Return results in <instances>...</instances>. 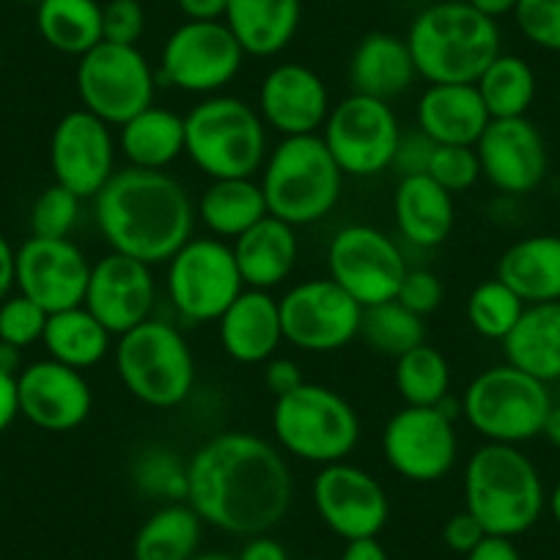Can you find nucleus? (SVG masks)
I'll use <instances>...</instances> for the list:
<instances>
[{
    "instance_id": "7ed1b4c3",
    "label": "nucleus",
    "mask_w": 560,
    "mask_h": 560,
    "mask_svg": "<svg viewBox=\"0 0 560 560\" xmlns=\"http://www.w3.org/2000/svg\"><path fill=\"white\" fill-rule=\"evenodd\" d=\"M418 78L432 83H478L483 69L500 56L498 20L472 9L467 0H440L412 20L407 31Z\"/></svg>"
},
{
    "instance_id": "2f4dec72",
    "label": "nucleus",
    "mask_w": 560,
    "mask_h": 560,
    "mask_svg": "<svg viewBox=\"0 0 560 560\" xmlns=\"http://www.w3.org/2000/svg\"><path fill=\"white\" fill-rule=\"evenodd\" d=\"M185 116L149 105L118 127V149L132 168L165 171L185 154Z\"/></svg>"
},
{
    "instance_id": "e433bc0d",
    "label": "nucleus",
    "mask_w": 560,
    "mask_h": 560,
    "mask_svg": "<svg viewBox=\"0 0 560 560\" xmlns=\"http://www.w3.org/2000/svg\"><path fill=\"white\" fill-rule=\"evenodd\" d=\"M492 118H522L536 100V72L520 56L500 52L476 83Z\"/></svg>"
},
{
    "instance_id": "e2e57ef3",
    "label": "nucleus",
    "mask_w": 560,
    "mask_h": 560,
    "mask_svg": "<svg viewBox=\"0 0 560 560\" xmlns=\"http://www.w3.org/2000/svg\"><path fill=\"white\" fill-rule=\"evenodd\" d=\"M549 511H552V516H555V522H558L560 525V481L555 483V489H552V494H549Z\"/></svg>"
},
{
    "instance_id": "4be33fe9",
    "label": "nucleus",
    "mask_w": 560,
    "mask_h": 560,
    "mask_svg": "<svg viewBox=\"0 0 560 560\" xmlns=\"http://www.w3.org/2000/svg\"><path fill=\"white\" fill-rule=\"evenodd\" d=\"M20 415L42 432H72L89 420L94 393L83 371L58 360H36L18 374Z\"/></svg>"
},
{
    "instance_id": "f257e3e1",
    "label": "nucleus",
    "mask_w": 560,
    "mask_h": 560,
    "mask_svg": "<svg viewBox=\"0 0 560 560\" xmlns=\"http://www.w3.org/2000/svg\"><path fill=\"white\" fill-rule=\"evenodd\" d=\"M287 459L264 438L223 432L187 462V505L201 522L231 536H264L292 509Z\"/></svg>"
},
{
    "instance_id": "6e6552de",
    "label": "nucleus",
    "mask_w": 560,
    "mask_h": 560,
    "mask_svg": "<svg viewBox=\"0 0 560 560\" xmlns=\"http://www.w3.org/2000/svg\"><path fill=\"white\" fill-rule=\"evenodd\" d=\"M113 360L129 396L147 407H179L196 385V358L171 322L147 319L118 336Z\"/></svg>"
},
{
    "instance_id": "0e129e2a",
    "label": "nucleus",
    "mask_w": 560,
    "mask_h": 560,
    "mask_svg": "<svg viewBox=\"0 0 560 560\" xmlns=\"http://www.w3.org/2000/svg\"><path fill=\"white\" fill-rule=\"evenodd\" d=\"M190 560H236L234 555H225V552H201V555H192Z\"/></svg>"
},
{
    "instance_id": "f704fd0d",
    "label": "nucleus",
    "mask_w": 560,
    "mask_h": 560,
    "mask_svg": "<svg viewBox=\"0 0 560 560\" xmlns=\"http://www.w3.org/2000/svg\"><path fill=\"white\" fill-rule=\"evenodd\" d=\"M36 28L52 50L85 56L102 42L100 0H42L36 3Z\"/></svg>"
},
{
    "instance_id": "a19ab883",
    "label": "nucleus",
    "mask_w": 560,
    "mask_h": 560,
    "mask_svg": "<svg viewBox=\"0 0 560 560\" xmlns=\"http://www.w3.org/2000/svg\"><path fill=\"white\" fill-rule=\"evenodd\" d=\"M132 481L143 494L182 503L187 500V462L165 448H152L138 459Z\"/></svg>"
},
{
    "instance_id": "423d86ee",
    "label": "nucleus",
    "mask_w": 560,
    "mask_h": 560,
    "mask_svg": "<svg viewBox=\"0 0 560 560\" xmlns=\"http://www.w3.org/2000/svg\"><path fill=\"white\" fill-rule=\"evenodd\" d=\"M185 154L209 179H253L267 160V124L236 96H207L185 116Z\"/></svg>"
},
{
    "instance_id": "412c9836",
    "label": "nucleus",
    "mask_w": 560,
    "mask_h": 560,
    "mask_svg": "<svg viewBox=\"0 0 560 560\" xmlns=\"http://www.w3.org/2000/svg\"><path fill=\"white\" fill-rule=\"evenodd\" d=\"M481 176L505 196H527L549 168L547 143L536 124L522 118H492L476 143Z\"/></svg>"
},
{
    "instance_id": "ddd939ff",
    "label": "nucleus",
    "mask_w": 560,
    "mask_h": 560,
    "mask_svg": "<svg viewBox=\"0 0 560 560\" xmlns=\"http://www.w3.org/2000/svg\"><path fill=\"white\" fill-rule=\"evenodd\" d=\"M245 50L223 20L190 23L174 31L160 50L158 83L185 94L214 96L236 80Z\"/></svg>"
},
{
    "instance_id": "dca6fc26",
    "label": "nucleus",
    "mask_w": 560,
    "mask_h": 560,
    "mask_svg": "<svg viewBox=\"0 0 560 560\" xmlns=\"http://www.w3.org/2000/svg\"><path fill=\"white\" fill-rule=\"evenodd\" d=\"M382 456L396 476L412 483H434L448 476L459 456L454 420L438 407L404 404L385 423Z\"/></svg>"
},
{
    "instance_id": "338daca9",
    "label": "nucleus",
    "mask_w": 560,
    "mask_h": 560,
    "mask_svg": "<svg viewBox=\"0 0 560 560\" xmlns=\"http://www.w3.org/2000/svg\"><path fill=\"white\" fill-rule=\"evenodd\" d=\"M25 3H42V0H25Z\"/></svg>"
},
{
    "instance_id": "20e7f679",
    "label": "nucleus",
    "mask_w": 560,
    "mask_h": 560,
    "mask_svg": "<svg viewBox=\"0 0 560 560\" xmlns=\"http://www.w3.org/2000/svg\"><path fill=\"white\" fill-rule=\"evenodd\" d=\"M547 505V492L530 456L516 445L487 443L465 465V509L487 536L516 538L530 530Z\"/></svg>"
},
{
    "instance_id": "f8f14e48",
    "label": "nucleus",
    "mask_w": 560,
    "mask_h": 560,
    "mask_svg": "<svg viewBox=\"0 0 560 560\" xmlns=\"http://www.w3.org/2000/svg\"><path fill=\"white\" fill-rule=\"evenodd\" d=\"M322 140L343 176L369 179L385 174L396 158L401 127L390 102L374 96L349 94L330 107Z\"/></svg>"
},
{
    "instance_id": "680f3d73",
    "label": "nucleus",
    "mask_w": 560,
    "mask_h": 560,
    "mask_svg": "<svg viewBox=\"0 0 560 560\" xmlns=\"http://www.w3.org/2000/svg\"><path fill=\"white\" fill-rule=\"evenodd\" d=\"M541 438H547V443L560 451V404H552V407H549L547 420H544Z\"/></svg>"
},
{
    "instance_id": "9b49d317",
    "label": "nucleus",
    "mask_w": 560,
    "mask_h": 560,
    "mask_svg": "<svg viewBox=\"0 0 560 560\" xmlns=\"http://www.w3.org/2000/svg\"><path fill=\"white\" fill-rule=\"evenodd\" d=\"M158 69L138 47L100 42L94 50L80 56L78 94L89 113L110 127H121L154 105Z\"/></svg>"
},
{
    "instance_id": "864d4df0",
    "label": "nucleus",
    "mask_w": 560,
    "mask_h": 560,
    "mask_svg": "<svg viewBox=\"0 0 560 560\" xmlns=\"http://www.w3.org/2000/svg\"><path fill=\"white\" fill-rule=\"evenodd\" d=\"M20 415V398H18V376L0 371V434L12 427Z\"/></svg>"
},
{
    "instance_id": "4d7b16f0",
    "label": "nucleus",
    "mask_w": 560,
    "mask_h": 560,
    "mask_svg": "<svg viewBox=\"0 0 560 560\" xmlns=\"http://www.w3.org/2000/svg\"><path fill=\"white\" fill-rule=\"evenodd\" d=\"M14 287H18V250L0 234V303L12 294Z\"/></svg>"
},
{
    "instance_id": "b1692460",
    "label": "nucleus",
    "mask_w": 560,
    "mask_h": 560,
    "mask_svg": "<svg viewBox=\"0 0 560 560\" xmlns=\"http://www.w3.org/2000/svg\"><path fill=\"white\" fill-rule=\"evenodd\" d=\"M218 336L234 363H267L283 343L278 300L261 289H245L218 319Z\"/></svg>"
},
{
    "instance_id": "6e6d98bb",
    "label": "nucleus",
    "mask_w": 560,
    "mask_h": 560,
    "mask_svg": "<svg viewBox=\"0 0 560 560\" xmlns=\"http://www.w3.org/2000/svg\"><path fill=\"white\" fill-rule=\"evenodd\" d=\"M236 560H289V552L283 544L275 541V538H269L264 533V536L247 538V544L236 555Z\"/></svg>"
},
{
    "instance_id": "8fccbe9b",
    "label": "nucleus",
    "mask_w": 560,
    "mask_h": 560,
    "mask_svg": "<svg viewBox=\"0 0 560 560\" xmlns=\"http://www.w3.org/2000/svg\"><path fill=\"white\" fill-rule=\"evenodd\" d=\"M483 538H487V530L478 525V520L467 509L451 516L443 527V541L451 552L470 555L472 549L483 541Z\"/></svg>"
},
{
    "instance_id": "ea45409f",
    "label": "nucleus",
    "mask_w": 560,
    "mask_h": 560,
    "mask_svg": "<svg viewBox=\"0 0 560 560\" xmlns=\"http://www.w3.org/2000/svg\"><path fill=\"white\" fill-rule=\"evenodd\" d=\"M525 303L500 278L483 280L467 298V325L489 341H505L520 322Z\"/></svg>"
},
{
    "instance_id": "72a5a7b5",
    "label": "nucleus",
    "mask_w": 560,
    "mask_h": 560,
    "mask_svg": "<svg viewBox=\"0 0 560 560\" xmlns=\"http://www.w3.org/2000/svg\"><path fill=\"white\" fill-rule=\"evenodd\" d=\"M47 354L69 369H94L110 352V332L91 314L85 305L58 311L47 316L45 336H42Z\"/></svg>"
},
{
    "instance_id": "de8ad7c7",
    "label": "nucleus",
    "mask_w": 560,
    "mask_h": 560,
    "mask_svg": "<svg viewBox=\"0 0 560 560\" xmlns=\"http://www.w3.org/2000/svg\"><path fill=\"white\" fill-rule=\"evenodd\" d=\"M443 298H445L443 280H440L434 272H429V269H407V275H404L401 287H398V294H396L398 303L418 316L434 314V311L443 305Z\"/></svg>"
},
{
    "instance_id": "774afa93",
    "label": "nucleus",
    "mask_w": 560,
    "mask_h": 560,
    "mask_svg": "<svg viewBox=\"0 0 560 560\" xmlns=\"http://www.w3.org/2000/svg\"><path fill=\"white\" fill-rule=\"evenodd\" d=\"M303 560H322V558H303Z\"/></svg>"
},
{
    "instance_id": "7c9ffc66",
    "label": "nucleus",
    "mask_w": 560,
    "mask_h": 560,
    "mask_svg": "<svg viewBox=\"0 0 560 560\" xmlns=\"http://www.w3.org/2000/svg\"><path fill=\"white\" fill-rule=\"evenodd\" d=\"M505 363L538 382L560 380V303L525 305L520 322L503 341Z\"/></svg>"
},
{
    "instance_id": "c03bdc74",
    "label": "nucleus",
    "mask_w": 560,
    "mask_h": 560,
    "mask_svg": "<svg viewBox=\"0 0 560 560\" xmlns=\"http://www.w3.org/2000/svg\"><path fill=\"white\" fill-rule=\"evenodd\" d=\"M427 176H432L451 196L470 190L481 179L476 147H434Z\"/></svg>"
},
{
    "instance_id": "69168bd1",
    "label": "nucleus",
    "mask_w": 560,
    "mask_h": 560,
    "mask_svg": "<svg viewBox=\"0 0 560 560\" xmlns=\"http://www.w3.org/2000/svg\"><path fill=\"white\" fill-rule=\"evenodd\" d=\"M325 3H343V0H325Z\"/></svg>"
},
{
    "instance_id": "473e14b6",
    "label": "nucleus",
    "mask_w": 560,
    "mask_h": 560,
    "mask_svg": "<svg viewBox=\"0 0 560 560\" xmlns=\"http://www.w3.org/2000/svg\"><path fill=\"white\" fill-rule=\"evenodd\" d=\"M269 214L256 179H212L196 203V218L218 240H236Z\"/></svg>"
},
{
    "instance_id": "f03ea898",
    "label": "nucleus",
    "mask_w": 560,
    "mask_h": 560,
    "mask_svg": "<svg viewBox=\"0 0 560 560\" xmlns=\"http://www.w3.org/2000/svg\"><path fill=\"white\" fill-rule=\"evenodd\" d=\"M94 218L113 253L149 264H168L192 240L196 203L165 171L124 168L94 196Z\"/></svg>"
},
{
    "instance_id": "c85d7f7f",
    "label": "nucleus",
    "mask_w": 560,
    "mask_h": 560,
    "mask_svg": "<svg viewBox=\"0 0 560 560\" xmlns=\"http://www.w3.org/2000/svg\"><path fill=\"white\" fill-rule=\"evenodd\" d=\"M396 229L409 245L438 247L451 236L456 223L454 196L432 176H404L393 196Z\"/></svg>"
},
{
    "instance_id": "a878e982",
    "label": "nucleus",
    "mask_w": 560,
    "mask_h": 560,
    "mask_svg": "<svg viewBox=\"0 0 560 560\" xmlns=\"http://www.w3.org/2000/svg\"><path fill=\"white\" fill-rule=\"evenodd\" d=\"M415 78H418V69H415L407 39L396 34H385V31L365 34L349 58L352 94L390 102L407 94Z\"/></svg>"
},
{
    "instance_id": "c9c22d12",
    "label": "nucleus",
    "mask_w": 560,
    "mask_h": 560,
    "mask_svg": "<svg viewBox=\"0 0 560 560\" xmlns=\"http://www.w3.org/2000/svg\"><path fill=\"white\" fill-rule=\"evenodd\" d=\"M201 516L187 503L154 511L135 536V560H190L201 544Z\"/></svg>"
},
{
    "instance_id": "052dcab7",
    "label": "nucleus",
    "mask_w": 560,
    "mask_h": 560,
    "mask_svg": "<svg viewBox=\"0 0 560 560\" xmlns=\"http://www.w3.org/2000/svg\"><path fill=\"white\" fill-rule=\"evenodd\" d=\"M0 371L18 376L23 371V349L12 347V343L0 341Z\"/></svg>"
},
{
    "instance_id": "bb28decb",
    "label": "nucleus",
    "mask_w": 560,
    "mask_h": 560,
    "mask_svg": "<svg viewBox=\"0 0 560 560\" xmlns=\"http://www.w3.org/2000/svg\"><path fill=\"white\" fill-rule=\"evenodd\" d=\"M231 250H234L245 289L269 292L292 275L300 256V240L294 234V225L267 214L253 229L236 236Z\"/></svg>"
},
{
    "instance_id": "c756f323",
    "label": "nucleus",
    "mask_w": 560,
    "mask_h": 560,
    "mask_svg": "<svg viewBox=\"0 0 560 560\" xmlns=\"http://www.w3.org/2000/svg\"><path fill=\"white\" fill-rule=\"evenodd\" d=\"M498 278L525 305L560 303V236L536 234L514 242L500 256Z\"/></svg>"
},
{
    "instance_id": "cd10ccee",
    "label": "nucleus",
    "mask_w": 560,
    "mask_h": 560,
    "mask_svg": "<svg viewBox=\"0 0 560 560\" xmlns=\"http://www.w3.org/2000/svg\"><path fill=\"white\" fill-rule=\"evenodd\" d=\"M223 23L245 56L272 58L287 50L303 23V0H229Z\"/></svg>"
},
{
    "instance_id": "09e8293b",
    "label": "nucleus",
    "mask_w": 560,
    "mask_h": 560,
    "mask_svg": "<svg viewBox=\"0 0 560 560\" xmlns=\"http://www.w3.org/2000/svg\"><path fill=\"white\" fill-rule=\"evenodd\" d=\"M434 140H429L427 135L420 132H412V135H404L401 132V140H398V149H396V158H393V165L390 168H396L398 174L404 176H420L427 174L429 171V160H432L434 154Z\"/></svg>"
},
{
    "instance_id": "bf43d9fd",
    "label": "nucleus",
    "mask_w": 560,
    "mask_h": 560,
    "mask_svg": "<svg viewBox=\"0 0 560 560\" xmlns=\"http://www.w3.org/2000/svg\"><path fill=\"white\" fill-rule=\"evenodd\" d=\"M467 3L492 20L505 18V14H514L516 7H520V0H467Z\"/></svg>"
},
{
    "instance_id": "393cba45",
    "label": "nucleus",
    "mask_w": 560,
    "mask_h": 560,
    "mask_svg": "<svg viewBox=\"0 0 560 560\" xmlns=\"http://www.w3.org/2000/svg\"><path fill=\"white\" fill-rule=\"evenodd\" d=\"M415 116L420 132L438 147H476L492 121L472 83H432L420 94Z\"/></svg>"
},
{
    "instance_id": "603ef678",
    "label": "nucleus",
    "mask_w": 560,
    "mask_h": 560,
    "mask_svg": "<svg viewBox=\"0 0 560 560\" xmlns=\"http://www.w3.org/2000/svg\"><path fill=\"white\" fill-rule=\"evenodd\" d=\"M176 7L190 23H218L225 18L229 0H176Z\"/></svg>"
},
{
    "instance_id": "4468645a",
    "label": "nucleus",
    "mask_w": 560,
    "mask_h": 560,
    "mask_svg": "<svg viewBox=\"0 0 560 560\" xmlns=\"http://www.w3.org/2000/svg\"><path fill=\"white\" fill-rule=\"evenodd\" d=\"M327 269L330 280H336L360 308H371L396 300L409 267L385 231L354 223L330 240Z\"/></svg>"
},
{
    "instance_id": "a211bd4d",
    "label": "nucleus",
    "mask_w": 560,
    "mask_h": 560,
    "mask_svg": "<svg viewBox=\"0 0 560 560\" xmlns=\"http://www.w3.org/2000/svg\"><path fill=\"white\" fill-rule=\"evenodd\" d=\"M52 179L78 198H94L116 174V138L110 124L85 107L69 110L50 138Z\"/></svg>"
},
{
    "instance_id": "0eeeda50",
    "label": "nucleus",
    "mask_w": 560,
    "mask_h": 560,
    "mask_svg": "<svg viewBox=\"0 0 560 560\" xmlns=\"http://www.w3.org/2000/svg\"><path fill=\"white\" fill-rule=\"evenodd\" d=\"M272 434L280 451L308 465H336L358 448L360 418L338 390L303 382L289 396L275 398Z\"/></svg>"
},
{
    "instance_id": "6ab92c4d",
    "label": "nucleus",
    "mask_w": 560,
    "mask_h": 560,
    "mask_svg": "<svg viewBox=\"0 0 560 560\" xmlns=\"http://www.w3.org/2000/svg\"><path fill=\"white\" fill-rule=\"evenodd\" d=\"M91 264L72 240L31 236L18 250V292L47 314L78 308L89 289Z\"/></svg>"
},
{
    "instance_id": "a18cd8bd",
    "label": "nucleus",
    "mask_w": 560,
    "mask_h": 560,
    "mask_svg": "<svg viewBox=\"0 0 560 560\" xmlns=\"http://www.w3.org/2000/svg\"><path fill=\"white\" fill-rule=\"evenodd\" d=\"M514 20L530 45L560 52V0H520Z\"/></svg>"
},
{
    "instance_id": "5fc2aeb1",
    "label": "nucleus",
    "mask_w": 560,
    "mask_h": 560,
    "mask_svg": "<svg viewBox=\"0 0 560 560\" xmlns=\"http://www.w3.org/2000/svg\"><path fill=\"white\" fill-rule=\"evenodd\" d=\"M467 560H522L520 549L514 547V538L503 536H487L470 555H465Z\"/></svg>"
},
{
    "instance_id": "2eb2a0df",
    "label": "nucleus",
    "mask_w": 560,
    "mask_h": 560,
    "mask_svg": "<svg viewBox=\"0 0 560 560\" xmlns=\"http://www.w3.org/2000/svg\"><path fill=\"white\" fill-rule=\"evenodd\" d=\"M283 341L311 354L338 352L360 336L363 308L330 278H311L278 300Z\"/></svg>"
},
{
    "instance_id": "5701e85b",
    "label": "nucleus",
    "mask_w": 560,
    "mask_h": 560,
    "mask_svg": "<svg viewBox=\"0 0 560 560\" xmlns=\"http://www.w3.org/2000/svg\"><path fill=\"white\" fill-rule=\"evenodd\" d=\"M330 107L325 80L303 63H278L264 74L258 89V116L283 138L319 135Z\"/></svg>"
},
{
    "instance_id": "1a4fd4ad",
    "label": "nucleus",
    "mask_w": 560,
    "mask_h": 560,
    "mask_svg": "<svg viewBox=\"0 0 560 560\" xmlns=\"http://www.w3.org/2000/svg\"><path fill=\"white\" fill-rule=\"evenodd\" d=\"M552 396L536 376L514 365L481 371L462 396V415L487 443L520 445L541 438Z\"/></svg>"
},
{
    "instance_id": "37998d69",
    "label": "nucleus",
    "mask_w": 560,
    "mask_h": 560,
    "mask_svg": "<svg viewBox=\"0 0 560 560\" xmlns=\"http://www.w3.org/2000/svg\"><path fill=\"white\" fill-rule=\"evenodd\" d=\"M47 311L28 300L25 294H9L0 303V341L12 343V347H34L42 341L47 327Z\"/></svg>"
},
{
    "instance_id": "49530a36",
    "label": "nucleus",
    "mask_w": 560,
    "mask_h": 560,
    "mask_svg": "<svg viewBox=\"0 0 560 560\" xmlns=\"http://www.w3.org/2000/svg\"><path fill=\"white\" fill-rule=\"evenodd\" d=\"M147 31V9L140 0H107L102 7V42L138 47Z\"/></svg>"
},
{
    "instance_id": "58836bf2",
    "label": "nucleus",
    "mask_w": 560,
    "mask_h": 560,
    "mask_svg": "<svg viewBox=\"0 0 560 560\" xmlns=\"http://www.w3.org/2000/svg\"><path fill=\"white\" fill-rule=\"evenodd\" d=\"M360 336L374 352L401 358L409 349L427 343V327H423V316L404 308L398 300H390V303L363 308Z\"/></svg>"
},
{
    "instance_id": "39448f33",
    "label": "nucleus",
    "mask_w": 560,
    "mask_h": 560,
    "mask_svg": "<svg viewBox=\"0 0 560 560\" xmlns=\"http://www.w3.org/2000/svg\"><path fill=\"white\" fill-rule=\"evenodd\" d=\"M261 190L272 218L289 225H314L336 209L343 187V171L332 160L322 135L283 138L267 154Z\"/></svg>"
},
{
    "instance_id": "3c124183",
    "label": "nucleus",
    "mask_w": 560,
    "mask_h": 560,
    "mask_svg": "<svg viewBox=\"0 0 560 560\" xmlns=\"http://www.w3.org/2000/svg\"><path fill=\"white\" fill-rule=\"evenodd\" d=\"M303 382H305L303 371H300V365L294 363L292 358H278V354H275L272 360H267V369H264V385H267V390L272 393L275 398L289 396V393L298 390Z\"/></svg>"
},
{
    "instance_id": "aec40b11",
    "label": "nucleus",
    "mask_w": 560,
    "mask_h": 560,
    "mask_svg": "<svg viewBox=\"0 0 560 560\" xmlns=\"http://www.w3.org/2000/svg\"><path fill=\"white\" fill-rule=\"evenodd\" d=\"M154 303H158V283L149 264L113 250L91 264L83 305L110 336H124L132 327L152 319Z\"/></svg>"
},
{
    "instance_id": "13d9d810",
    "label": "nucleus",
    "mask_w": 560,
    "mask_h": 560,
    "mask_svg": "<svg viewBox=\"0 0 560 560\" xmlns=\"http://www.w3.org/2000/svg\"><path fill=\"white\" fill-rule=\"evenodd\" d=\"M341 560H390L380 538H358V541H347Z\"/></svg>"
},
{
    "instance_id": "79ce46f5",
    "label": "nucleus",
    "mask_w": 560,
    "mask_h": 560,
    "mask_svg": "<svg viewBox=\"0 0 560 560\" xmlns=\"http://www.w3.org/2000/svg\"><path fill=\"white\" fill-rule=\"evenodd\" d=\"M80 201L72 190L52 182L47 190L39 192V198L31 207V236L42 240H69L80 220Z\"/></svg>"
},
{
    "instance_id": "9d476101",
    "label": "nucleus",
    "mask_w": 560,
    "mask_h": 560,
    "mask_svg": "<svg viewBox=\"0 0 560 560\" xmlns=\"http://www.w3.org/2000/svg\"><path fill=\"white\" fill-rule=\"evenodd\" d=\"M245 292L231 245L218 236H192L168 261V298L187 325L218 322Z\"/></svg>"
},
{
    "instance_id": "4c0bfd02",
    "label": "nucleus",
    "mask_w": 560,
    "mask_h": 560,
    "mask_svg": "<svg viewBox=\"0 0 560 560\" xmlns=\"http://www.w3.org/2000/svg\"><path fill=\"white\" fill-rule=\"evenodd\" d=\"M393 382L407 407H438L451 396V365L440 349L420 343L396 358Z\"/></svg>"
},
{
    "instance_id": "f3484780",
    "label": "nucleus",
    "mask_w": 560,
    "mask_h": 560,
    "mask_svg": "<svg viewBox=\"0 0 560 560\" xmlns=\"http://www.w3.org/2000/svg\"><path fill=\"white\" fill-rule=\"evenodd\" d=\"M311 500L319 520L343 541L376 538L390 516L385 487L369 470L349 462L322 467L311 487Z\"/></svg>"
}]
</instances>
